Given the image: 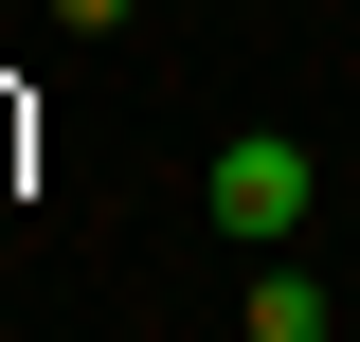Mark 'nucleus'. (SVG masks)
<instances>
[{
    "label": "nucleus",
    "instance_id": "nucleus-3",
    "mask_svg": "<svg viewBox=\"0 0 360 342\" xmlns=\"http://www.w3.org/2000/svg\"><path fill=\"white\" fill-rule=\"evenodd\" d=\"M54 18H72V37H108V18H127V0H54Z\"/></svg>",
    "mask_w": 360,
    "mask_h": 342
},
{
    "label": "nucleus",
    "instance_id": "nucleus-1",
    "mask_svg": "<svg viewBox=\"0 0 360 342\" xmlns=\"http://www.w3.org/2000/svg\"><path fill=\"white\" fill-rule=\"evenodd\" d=\"M198 198H217V234H252V253H288V234H307V198H324V180H307V144H288V127H234Z\"/></svg>",
    "mask_w": 360,
    "mask_h": 342
},
{
    "label": "nucleus",
    "instance_id": "nucleus-2",
    "mask_svg": "<svg viewBox=\"0 0 360 342\" xmlns=\"http://www.w3.org/2000/svg\"><path fill=\"white\" fill-rule=\"evenodd\" d=\"M234 342H324V289L270 253V270H252V306H234Z\"/></svg>",
    "mask_w": 360,
    "mask_h": 342
}]
</instances>
